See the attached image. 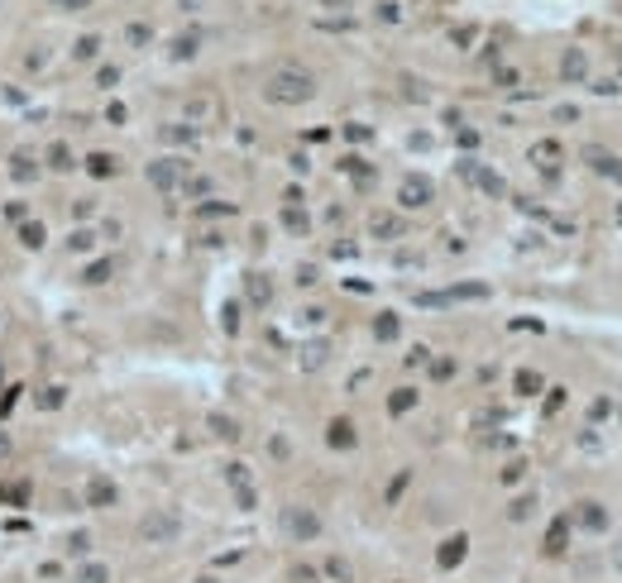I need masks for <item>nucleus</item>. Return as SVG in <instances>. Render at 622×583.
Returning <instances> with one entry per match:
<instances>
[{
	"mask_svg": "<svg viewBox=\"0 0 622 583\" xmlns=\"http://www.w3.org/2000/svg\"><path fill=\"white\" fill-rule=\"evenodd\" d=\"M264 96H269L273 106H302V101L316 96V77L302 72V67H278V72L264 81Z\"/></svg>",
	"mask_w": 622,
	"mask_h": 583,
	"instance_id": "f257e3e1",
	"label": "nucleus"
},
{
	"mask_svg": "<svg viewBox=\"0 0 622 583\" xmlns=\"http://www.w3.org/2000/svg\"><path fill=\"white\" fill-rule=\"evenodd\" d=\"M435 186L431 177H421V172H412V177H403V186H398V201H403L407 211H417V206H431Z\"/></svg>",
	"mask_w": 622,
	"mask_h": 583,
	"instance_id": "f03ea898",
	"label": "nucleus"
},
{
	"mask_svg": "<svg viewBox=\"0 0 622 583\" xmlns=\"http://www.w3.org/2000/svg\"><path fill=\"white\" fill-rule=\"evenodd\" d=\"M139 535H144L149 545H154V540H173V535H177V516H173V512H149L144 526H139Z\"/></svg>",
	"mask_w": 622,
	"mask_h": 583,
	"instance_id": "7ed1b4c3",
	"label": "nucleus"
},
{
	"mask_svg": "<svg viewBox=\"0 0 622 583\" xmlns=\"http://www.w3.org/2000/svg\"><path fill=\"white\" fill-rule=\"evenodd\" d=\"M149 182L158 186V191H173V186L182 182V163H177V158H158V163H149Z\"/></svg>",
	"mask_w": 622,
	"mask_h": 583,
	"instance_id": "20e7f679",
	"label": "nucleus"
},
{
	"mask_svg": "<svg viewBox=\"0 0 622 583\" xmlns=\"http://www.w3.org/2000/svg\"><path fill=\"white\" fill-rule=\"evenodd\" d=\"M283 526L292 530V535H302V540H311V535H316V530H321V521H316V516H311V512H306V507H292V512H288V516H283Z\"/></svg>",
	"mask_w": 622,
	"mask_h": 583,
	"instance_id": "39448f33",
	"label": "nucleus"
},
{
	"mask_svg": "<svg viewBox=\"0 0 622 583\" xmlns=\"http://www.w3.org/2000/svg\"><path fill=\"white\" fill-rule=\"evenodd\" d=\"M584 163H589L594 172H608V177H618V182H622V163L613 158L608 149H598V144H589V149H584Z\"/></svg>",
	"mask_w": 622,
	"mask_h": 583,
	"instance_id": "423d86ee",
	"label": "nucleus"
},
{
	"mask_svg": "<svg viewBox=\"0 0 622 583\" xmlns=\"http://www.w3.org/2000/svg\"><path fill=\"white\" fill-rule=\"evenodd\" d=\"M369 230H374V239H403V215H393V211H374Z\"/></svg>",
	"mask_w": 622,
	"mask_h": 583,
	"instance_id": "0eeeda50",
	"label": "nucleus"
},
{
	"mask_svg": "<svg viewBox=\"0 0 622 583\" xmlns=\"http://www.w3.org/2000/svg\"><path fill=\"white\" fill-rule=\"evenodd\" d=\"M244 292H249V301H254V306H269V301H273V282L264 277V273H249Z\"/></svg>",
	"mask_w": 622,
	"mask_h": 583,
	"instance_id": "6e6552de",
	"label": "nucleus"
},
{
	"mask_svg": "<svg viewBox=\"0 0 622 583\" xmlns=\"http://www.w3.org/2000/svg\"><path fill=\"white\" fill-rule=\"evenodd\" d=\"M560 72H565L569 81H584V72H589V62H584V53H579V48H569V53L560 57Z\"/></svg>",
	"mask_w": 622,
	"mask_h": 583,
	"instance_id": "1a4fd4ad",
	"label": "nucleus"
},
{
	"mask_svg": "<svg viewBox=\"0 0 622 583\" xmlns=\"http://www.w3.org/2000/svg\"><path fill=\"white\" fill-rule=\"evenodd\" d=\"M86 498H91V507H106V502H115V488H110L106 478H91L86 483Z\"/></svg>",
	"mask_w": 622,
	"mask_h": 583,
	"instance_id": "9d476101",
	"label": "nucleus"
},
{
	"mask_svg": "<svg viewBox=\"0 0 622 583\" xmlns=\"http://www.w3.org/2000/svg\"><path fill=\"white\" fill-rule=\"evenodd\" d=\"M325 440H330L335 450H350V445H354V425L350 421H330V435H325Z\"/></svg>",
	"mask_w": 622,
	"mask_h": 583,
	"instance_id": "9b49d317",
	"label": "nucleus"
},
{
	"mask_svg": "<svg viewBox=\"0 0 622 583\" xmlns=\"http://www.w3.org/2000/svg\"><path fill=\"white\" fill-rule=\"evenodd\" d=\"M374 335H379V340H398V335H403V320L393 316V311H383V316L374 320Z\"/></svg>",
	"mask_w": 622,
	"mask_h": 583,
	"instance_id": "f8f14e48",
	"label": "nucleus"
},
{
	"mask_svg": "<svg viewBox=\"0 0 622 583\" xmlns=\"http://www.w3.org/2000/svg\"><path fill=\"white\" fill-rule=\"evenodd\" d=\"M532 158L541 163L546 172H555V163H560V144H550V139H546V144H536V149H532Z\"/></svg>",
	"mask_w": 622,
	"mask_h": 583,
	"instance_id": "ddd939ff",
	"label": "nucleus"
},
{
	"mask_svg": "<svg viewBox=\"0 0 622 583\" xmlns=\"http://www.w3.org/2000/svg\"><path fill=\"white\" fill-rule=\"evenodd\" d=\"M412 406H417V392H412V387H398V392L388 397V411H393V416H403V411H412Z\"/></svg>",
	"mask_w": 622,
	"mask_h": 583,
	"instance_id": "4468645a",
	"label": "nucleus"
},
{
	"mask_svg": "<svg viewBox=\"0 0 622 583\" xmlns=\"http://www.w3.org/2000/svg\"><path fill=\"white\" fill-rule=\"evenodd\" d=\"M196 43H201V34H182V39H173V57L182 62V57H196Z\"/></svg>",
	"mask_w": 622,
	"mask_h": 583,
	"instance_id": "2eb2a0df",
	"label": "nucleus"
},
{
	"mask_svg": "<svg viewBox=\"0 0 622 583\" xmlns=\"http://www.w3.org/2000/svg\"><path fill=\"white\" fill-rule=\"evenodd\" d=\"M10 177H15V182H29V177H34V158L15 153V158H10Z\"/></svg>",
	"mask_w": 622,
	"mask_h": 583,
	"instance_id": "dca6fc26",
	"label": "nucleus"
},
{
	"mask_svg": "<svg viewBox=\"0 0 622 583\" xmlns=\"http://www.w3.org/2000/svg\"><path fill=\"white\" fill-rule=\"evenodd\" d=\"M86 167H91V177H110V172H115V158H110V153H91Z\"/></svg>",
	"mask_w": 622,
	"mask_h": 583,
	"instance_id": "f3484780",
	"label": "nucleus"
},
{
	"mask_svg": "<svg viewBox=\"0 0 622 583\" xmlns=\"http://www.w3.org/2000/svg\"><path fill=\"white\" fill-rule=\"evenodd\" d=\"M464 559V535H455V540H445V550H440V564H460Z\"/></svg>",
	"mask_w": 622,
	"mask_h": 583,
	"instance_id": "a211bd4d",
	"label": "nucleus"
},
{
	"mask_svg": "<svg viewBox=\"0 0 622 583\" xmlns=\"http://www.w3.org/2000/svg\"><path fill=\"white\" fill-rule=\"evenodd\" d=\"M579 507H584V512H579V521H584V526H594V530H603V521H608V516L598 512V502H579Z\"/></svg>",
	"mask_w": 622,
	"mask_h": 583,
	"instance_id": "6ab92c4d",
	"label": "nucleus"
},
{
	"mask_svg": "<svg viewBox=\"0 0 622 583\" xmlns=\"http://www.w3.org/2000/svg\"><path fill=\"white\" fill-rule=\"evenodd\" d=\"M517 392H522V397H532V392H541V378H536V373H517Z\"/></svg>",
	"mask_w": 622,
	"mask_h": 583,
	"instance_id": "aec40b11",
	"label": "nucleus"
},
{
	"mask_svg": "<svg viewBox=\"0 0 622 583\" xmlns=\"http://www.w3.org/2000/svg\"><path fill=\"white\" fill-rule=\"evenodd\" d=\"M20 239H25L29 249H43V225H34V220H25V230H20Z\"/></svg>",
	"mask_w": 622,
	"mask_h": 583,
	"instance_id": "412c9836",
	"label": "nucleus"
},
{
	"mask_svg": "<svg viewBox=\"0 0 622 583\" xmlns=\"http://www.w3.org/2000/svg\"><path fill=\"white\" fill-rule=\"evenodd\" d=\"M302 354H306V359H302L306 369H321V359H325V345H306Z\"/></svg>",
	"mask_w": 622,
	"mask_h": 583,
	"instance_id": "4be33fe9",
	"label": "nucleus"
},
{
	"mask_svg": "<svg viewBox=\"0 0 622 583\" xmlns=\"http://www.w3.org/2000/svg\"><path fill=\"white\" fill-rule=\"evenodd\" d=\"M125 39H130V43H149L154 29H149V25H130V29H125Z\"/></svg>",
	"mask_w": 622,
	"mask_h": 583,
	"instance_id": "5701e85b",
	"label": "nucleus"
},
{
	"mask_svg": "<svg viewBox=\"0 0 622 583\" xmlns=\"http://www.w3.org/2000/svg\"><path fill=\"white\" fill-rule=\"evenodd\" d=\"M96 48H101V39H91V34H86V39H77V48H72V53H77V57H96Z\"/></svg>",
	"mask_w": 622,
	"mask_h": 583,
	"instance_id": "b1692460",
	"label": "nucleus"
},
{
	"mask_svg": "<svg viewBox=\"0 0 622 583\" xmlns=\"http://www.w3.org/2000/svg\"><path fill=\"white\" fill-rule=\"evenodd\" d=\"M72 153H67V149H62V144H53V149H48V163H53V167H72Z\"/></svg>",
	"mask_w": 622,
	"mask_h": 583,
	"instance_id": "393cba45",
	"label": "nucleus"
},
{
	"mask_svg": "<svg viewBox=\"0 0 622 583\" xmlns=\"http://www.w3.org/2000/svg\"><path fill=\"white\" fill-rule=\"evenodd\" d=\"M110 277V263H91L86 268V282H106Z\"/></svg>",
	"mask_w": 622,
	"mask_h": 583,
	"instance_id": "a878e982",
	"label": "nucleus"
},
{
	"mask_svg": "<svg viewBox=\"0 0 622 583\" xmlns=\"http://www.w3.org/2000/svg\"><path fill=\"white\" fill-rule=\"evenodd\" d=\"M91 0H53V10H67V15H77V10H86Z\"/></svg>",
	"mask_w": 622,
	"mask_h": 583,
	"instance_id": "bb28decb",
	"label": "nucleus"
},
{
	"mask_svg": "<svg viewBox=\"0 0 622 583\" xmlns=\"http://www.w3.org/2000/svg\"><path fill=\"white\" fill-rule=\"evenodd\" d=\"M283 220H288V230H306V215L302 211H283Z\"/></svg>",
	"mask_w": 622,
	"mask_h": 583,
	"instance_id": "cd10ccee",
	"label": "nucleus"
},
{
	"mask_svg": "<svg viewBox=\"0 0 622 583\" xmlns=\"http://www.w3.org/2000/svg\"><path fill=\"white\" fill-rule=\"evenodd\" d=\"M39 402H43V406H62V387H43V397H39Z\"/></svg>",
	"mask_w": 622,
	"mask_h": 583,
	"instance_id": "c85d7f7f",
	"label": "nucleus"
},
{
	"mask_svg": "<svg viewBox=\"0 0 622 583\" xmlns=\"http://www.w3.org/2000/svg\"><path fill=\"white\" fill-rule=\"evenodd\" d=\"M81 583H106V569L96 564V569H81Z\"/></svg>",
	"mask_w": 622,
	"mask_h": 583,
	"instance_id": "c756f323",
	"label": "nucleus"
},
{
	"mask_svg": "<svg viewBox=\"0 0 622 583\" xmlns=\"http://www.w3.org/2000/svg\"><path fill=\"white\" fill-rule=\"evenodd\" d=\"M379 15L388 20V25H398V5H393V0H383V5H379Z\"/></svg>",
	"mask_w": 622,
	"mask_h": 583,
	"instance_id": "7c9ffc66",
	"label": "nucleus"
},
{
	"mask_svg": "<svg viewBox=\"0 0 622 583\" xmlns=\"http://www.w3.org/2000/svg\"><path fill=\"white\" fill-rule=\"evenodd\" d=\"M177 5H182V10H187V15H201V10H206V5H211V0H177Z\"/></svg>",
	"mask_w": 622,
	"mask_h": 583,
	"instance_id": "2f4dec72",
	"label": "nucleus"
},
{
	"mask_svg": "<svg viewBox=\"0 0 622 583\" xmlns=\"http://www.w3.org/2000/svg\"><path fill=\"white\" fill-rule=\"evenodd\" d=\"M321 5H330V10H345V5H350V0H321Z\"/></svg>",
	"mask_w": 622,
	"mask_h": 583,
	"instance_id": "473e14b6",
	"label": "nucleus"
},
{
	"mask_svg": "<svg viewBox=\"0 0 622 583\" xmlns=\"http://www.w3.org/2000/svg\"><path fill=\"white\" fill-rule=\"evenodd\" d=\"M613 564H618V569H622V540H618V550H613Z\"/></svg>",
	"mask_w": 622,
	"mask_h": 583,
	"instance_id": "72a5a7b5",
	"label": "nucleus"
}]
</instances>
